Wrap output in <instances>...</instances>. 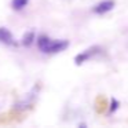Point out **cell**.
<instances>
[{
    "mask_svg": "<svg viewBox=\"0 0 128 128\" xmlns=\"http://www.w3.org/2000/svg\"><path fill=\"white\" fill-rule=\"evenodd\" d=\"M29 0H12L11 2V7L15 10V11H20V10L25 8L28 6Z\"/></svg>",
    "mask_w": 128,
    "mask_h": 128,
    "instance_id": "obj_6",
    "label": "cell"
},
{
    "mask_svg": "<svg viewBox=\"0 0 128 128\" xmlns=\"http://www.w3.org/2000/svg\"><path fill=\"white\" fill-rule=\"evenodd\" d=\"M0 42L7 44V46H15L17 44L12 33L7 28H0Z\"/></svg>",
    "mask_w": 128,
    "mask_h": 128,
    "instance_id": "obj_4",
    "label": "cell"
},
{
    "mask_svg": "<svg viewBox=\"0 0 128 128\" xmlns=\"http://www.w3.org/2000/svg\"><path fill=\"white\" fill-rule=\"evenodd\" d=\"M118 105H120L118 100L113 98V99L110 100V109H109V112H110V113H114V112H116L117 109H118Z\"/></svg>",
    "mask_w": 128,
    "mask_h": 128,
    "instance_id": "obj_7",
    "label": "cell"
},
{
    "mask_svg": "<svg viewBox=\"0 0 128 128\" xmlns=\"http://www.w3.org/2000/svg\"><path fill=\"white\" fill-rule=\"evenodd\" d=\"M102 52H103V48L100 47V46H96V44L91 46V47L86 48L84 51H81L80 54H77V55L74 56V65L80 66V65H83V64H86V62L94 59L95 56H98Z\"/></svg>",
    "mask_w": 128,
    "mask_h": 128,
    "instance_id": "obj_2",
    "label": "cell"
},
{
    "mask_svg": "<svg viewBox=\"0 0 128 128\" xmlns=\"http://www.w3.org/2000/svg\"><path fill=\"white\" fill-rule=\"evenodd\" d=\"M34 39H36V34H34L33 30H28L25 34L22 36V46H25V47H29V46H32V43L34 42Z\"/></svg>",
    "mask_w": 128,
    "mask_h": 128,
    "instance_id": "obj_5",
    "label": "cell"
},
{
    "mask_svg": "<svg viewBox=\"0 0 128 128\" xmlns=\"http://www.w3.org/2000/svg\"><path fill=\"white\" fill-rule=\"evenodd\" d=\"M116 7V0H102L92 7V12L95 15H105L110 12Z\"/></svg>",
    "mask_w": 128,
    "mask_h": 128,
    "instance_id": "obj_3",
    "label": "cell"
},
{
    "mask_svg": "<svg viewBox=\"0 0 128 128\" xmlns=\"http://www.w3.org/2000/svg\"><path fill=\"white\" fill-rule=\"evenodd\" d=\"M37 47L44 54H58L69 47L68 40H52L46 34L37 37Z\"/></svg>",
    "mask_w": 128,
    "mask_h": 128,
    "instance_id": "obj_1",
    "label": "cell"
}]
</instances>
